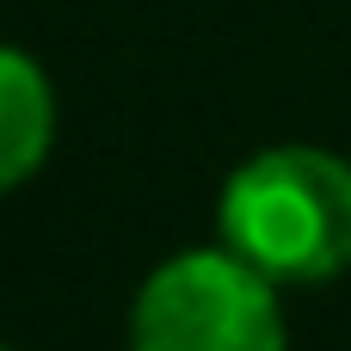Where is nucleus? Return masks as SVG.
Instances as JSON below:
<instances>
[{
  "label": "nucleus",
  "instance_id": "1",
  "mask_svg": "<svg viewBox=\"0 0 351 351\" xmlns=\"http://www.w3.org/2000/svg\"><path fill=\"white\" fill-rule=\"evenodd\" d=\"M216 234L278 290L333 284L351 271V160L315 142L247 154L216 197Z\"/></svg>",
  "mask_w": 351,
  "mask_h": 351
},
{
  "label": "nucleus",
  "instance_id": "2",
  "mask_svg": "<svg viewBox=\"0 0 351 351\" xmlns=\"http://www.w3.org/2000/svg\"><path fill=\"white\" fill-rule=\"evenodd\" d=\"M130 351H290L278 284L228 247L173 253L130 302Z\"/></svg>",
  "mask_w": 351,
  "mask_h": 351
},
{
  "label": "nucleus",
  "instance_id": "3",
  "mask_svg": "<svg viewBox=\"0 0 351 351\" xmlns=\"http://www.w3.org/2000/svg\"><path fill=\"white\" fill-rule=\"evenodd\" d=\"M56 148V86L37 56L0 43V191L43 173Z\"/></svg>",
  "mask_w": 351,
  "mask_h": 351
},
{
  "label": "nucleus",
  "instance_id": "4",
  "mask_svg": "<svg viewBox=\"0 0 351 351\" xmlns=\"http://www.w3.org/2000/svg\"><path fill=\"white\" fill-rule=\"evenodd\" d=\"M0 351H6V346H0Z\"/></svg>",
  "mask_w": 351,
  "mask_h": 351
}]
</instances>
